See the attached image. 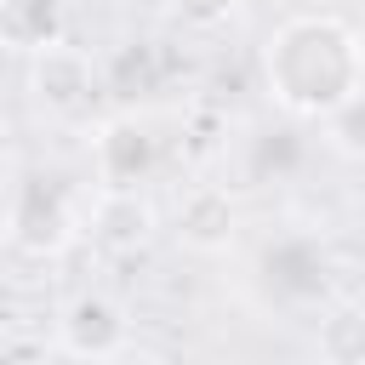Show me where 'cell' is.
<instances>
[{"label":"cell","instance_id":"6da1fadb","mask_svg":"<svg viewBox=\"0 0 365 365\" xmlns=\"http://www.w3.org/2000/svg\"><path fill=\"white\" fill-rule=\"evenodd\" d=\"M262 74H268V91L279 108H291L302 120H325L365 80V46L342 17L308 11L268 34Z\"/></svg>","mask_w":365,"mask_h":365},{"label":"cell","instance_id":"7a4b0ae2","mask_svg":"<svg viewBox=\"0 0 365 365\" xmlns=\"http://www.w3.org/2000/svg\"><path fill=\"white\" fill-rule=\"evenodd\" d=\"M131 319L114 297H74L57 319V359H131Z\"/></svg>","mask_w":365,"mask_h":365},{"label":"cell","instance_id":"3957f363","mask_svg":"<svg viewBox=\"0 0 365 365\" xmlns=\"http://www.w3.org/2000/svg\"><path fill=\"white\" fill-rule=\"evenodd\" d=\"M91 91H97V63L80 46L57 40V46L29 51V97H34L40 114L68 120V114H80L91 103Z\"/></svg>","mask_w":365,"mask_h":365},{"label":"cell","instance_id":"277c9868","mask_svg":"<svg viewBox=\"0 0 365 365\" xmlns=\"http://www.w3.org/2000/svg\"><path fill=\"white\" fill-rule=\"evenodd\" d=\"M6 234H11V251H23V257H57L74 240V211L57 188L17 182L11 211H6Z\"/></svg>","mask_w":365,"mask_h":365},{"label":"cell","instance_id":"5b68a950","mask_svg":"<svg viewBox=\"0 0 365 365\" xmlns=\"http://www.w3.org/2000/svg\"><path fill=\"white\" fill-rule=\"evenodd\" d=\"M171 234L177 245L200 251V257H217L240 240V205L222 182H188L171 205Z\"/></svg>","mask_w":365,"mask_h":365},{"label":"cell","instance_id":"8992f818","mask_svg":"<svg viewBox=\"0 0 365 365\" xmlns=\"http://www.w3.org/2000/svg\"><path fill=\"white\" fill-rule=\"evenodd\" d=\"M86 228H91V240L103 251H143L154 240V228H160V211L148 205L143 188H103Z\"/></svg>","mask_w":365,"mask_h":365},{"label":"cell","instance_id":"52a82bcc","mask_svg":"<svg viewBox=\"0 0 365 365\" xmlns=\"http://www.w3.org/2000/svg\"><path fill=\"white\" fill-rule=\"evenodd\" d=\"M91 165H97L103 188H137L154 171V137L137 120H108L91 137Z\"/></svg>","mask_w":365,"mask_h":365},{"label":"cell","instance_id":"ba28073f","mask_svg":"<svg viewBox=\"0 0 365 365\" xmlns=\"http://www.w3.org/2000/svg\"><path fill=\"white\" fill-rule=\"evenodd\" d=\"M63 23H68L63 0H0V40L23 57L40 51V46H57Z\"/></svg>","mask_w":365,"mask_h":365},{"label":"cell","instance_id":"9c48e42d","mask_svg":"<svg viewBox=\"0 0 365 365\" xmlns=\"http://www.w3.org/2000/svg\"><path fill=\"white\" fill-rule=\"evenodd\" d=\"M314 354L325 365H365V302H342L319 319Z\"/></svg>","mask_w":365,"mask_h":365},{"label":"cell","instance_id":"30bf717a","mask_svg":"<svg viewBox=\"0 0 365 365\" xmlns=\"http://www.w3.org/2000/svg\"><path fill=\"white\" fill-rule=\"evenodd\" d=\"M319 125H325V143H331L342 160H365V80H359Z\"/></svg>","mask_w":365,"mask_h":365},{"label":"cell","instance_id":"8fae6325","mask_svg":"<svg viewBox=\"0 0 365 365\" xmlns=\"http://www.w3.org/2000/svg\"><path fill=\"white\" fill-rule=\"evenodd\" d=\"M165 6H171V17L188 23V29H217V23H228V17L240 11V0H165Z\"/></svg>","mask_w":365,"mask_h":365}]
</instances>
